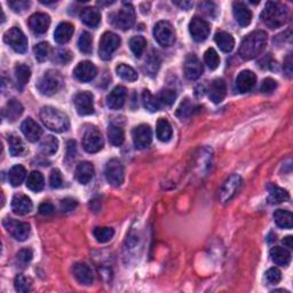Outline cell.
I'll return each mask as SVG.
<instances>
[{"mask_svg": "<svg viewBox=\"0 0 293 293\" xmlns=\"http://www.w3.org/2000/svg\"><path fill=\"white\" fill-rule=\"evenodd\" d=\"M260 19L270 29L281 28L288 21V10L281 3L268 2L261 12Z\"/></svg>", "mask_w": 293, "mask_h": 293, "instance_id": "1", "label": "cell"}, {"mask_svg": "<svg viewBox=\"0 0 293 293\" xmlns=\"http://www.w3.org/2000/svg\"><path fill=\"white\" fill-rule=\"evenodd\" d=\"M267 45V33L262 30H256L249 33L240 47V55L244 60H252L257 57Z\"/></svg>", "mask_w": 293, "mask_h": 293, "instance_id": "2", "label": "cell"}, {"mask_svg": "<svg viewBox=\"0 0 293 293\" xmlns=\"http://www.w3.org/2000/svg\"><path fill=\"white\" fill-rule=\"evenodd\" d=\"M40 120L48 130L56 132V133H63L67 132L70 127L69 117L61 110L53 107H44L40 110Z\"/></svg>", "mask_w": 293, "mask_h": 293, "instance_id": "3", "label": "cell"}, {"mask_svg": "<svg viewBox=\"0 0 293 293\" xmlns=\"http://www.w3.org/2000/svg\"><path fill=\"white\" fill-rule=\"evenodd\" d=\"M63 85V78L58 71L48 70L41 76L37 83V88L40 94L50 96L61 90Z\"/></svg>", "mask_w": 293, "mask_h": 293, "instance_id": "4", "label": "cell"}, {"mask_svg": "<svg viewBox=\"0 0 293 293\" xmlns=\"http://www.w3.org/2000/svg\"><path fill=\"white\" fill-rule=\"evenodd\" d=\"M111 23L121 30H129L135 23V11L131 4H124L117 13L111 15Z\"/></svg>", "mask_w": 293, "mask_h": 293, "instance_id": "5", "label": "cell"}, {"mask_svg": "<svg viewBox=\"0 0 293 293\" xmlns=\"http://www.w3.org/2000/svg\"><path fill=\"white\" fill-rule=\"evenodd\" d=\"M121 38L113 32H105L101 37L99 44V55L102 60L108 61L112 57V54L120 48Z\"/></svg>", "mask_w": 293, "mask_h": 293, "instance_id": "6", "label": "cell"}, {"mask_svg": "<svg viewBox=\"0 0 293 293\" xmlns=\"http://www.w3.org/2000/svg\"><path fill=\"white\" fill-rule=\"evenodd\" d=\"M154 37L160 46L169 47L175 42V30L167 21H159L154 28Z\"/></svg>", "mask_w": 293, "mask_h": 293, "instance_id": "7", "label": "cell"}, {"mask_svg": "<svg viewBox=\"0 0 293 293\" xmlns=\"http://www.w3.org/2000/svg\"><path fill=\"white\" fill-rule=\"evenodd\" d=\"M4 40L7 45L15 50L16 53H25L28 49V39L20 28L14 27L6 31Z\"/></svg>", "mask_w": 293, "mask_h": 293, "instance_id": "8", "label": "cell"}, {"mask_svg": "<svg viewBox=\"0 0 293 293\" xmlns=\"http://www.w3.org/2000/svg\"><path fill=\"white\" fill-rule=\"evenodd\" d=\"M103 138L96 127H90L85 131L83 137V147L85 151H87L88 154H95L103 148Z\"/></svg>", "mask_w": 293, "mask_h": 293, "instance_id": "9", "label": "cell"}, {"mask_svg": "<svg viewBox=\"0 0 293 293\" xmlns=\"http://www.w3.org/2000/svg\"><path fill=\"white\" fill-rule=\"evenodd\" d=\"M242 185H243V180L239 174H232V175L229 177L223 184L221 190H220V202L223 204L230 202L236 196V194L240 192Z\"/></svg>", "mask_w": 293, "mask_h": 293, "instance_id": "10", "label": "cell"}, {"mask_svg": "<svg viewBox=\"0 0 293 293\" xmlns=\"http://www.w3.org/2000/svg\"><path fill=\"white\" fill-rule=\"evenodd\" d=\"M105 179L113 187H120L124 182V166L118 159H110L105 165Z\"/></svg>", "mask_w": 293, "mask_h": 293, "instance_id": "11", "label": "cell"}, {"mask_svg": "<svg viewBox=\"0 0 293 293\" xmlns=\"http://www.w3.org/2000/svg\"><path fill=\"white\" fill-rule=\"evenodd\" d=\"M6 230L14 237L16 241L24 242L30 235V224L27 222H21L15 219L5 218L3 221Z\"/></svg>", "mask_w": 293, "mask_h": 293, "instance_id": "12", "label": "cell"}, {"mask_svg": "<svg viewBox=\"0 0 293 293\" xmlns=\"http://www.w3.org/2000/svg\"><path fill=\"white\" fill-rule=\"evenodd\" d=\"M210 24L206 22L205 20L199 18V16H195L189 23V31L192 35L193 39L197 42H202L207 39L210 35Z\"/></svg>", "mask_w": 293, "mask_h": 293, "instance_id": "13", "label": "cell"}, {"mask_svg": "<svg viewBox=\"0 0 293 293\" xmlns=\"http://www.w3.org/2000/svg\"><path fill=\"white\" fill-rule=\"evenodd\" d=\"M132 138H133L134 146L137 149H144L152 141L151 127L147 124L134 127L133 131H132Z\"/></svg>", "mask_w": 293, "mask_h": 293, "instance_id": "14", "label": "cell"}, {"mask_svg": "<svg viewBox=\"0 0 293 293\" xmlns=\"http://www.w3.org/2000/svg\"><path fill=\"white\" fill-rule=\"evenodd\" d=\"M75 108L80 116H88L94 113V104H93V95L90 92H79L74 99Z\"/></svg>", "mask_w": 293, "mask_h": 293, "instance_id": "15", "label": "cell"}, {"mask_svg": "<svg viewBox=\"0 0 293 293\" xmlns=\"http://www.w3.org/2000/svg\"><path fill=\"white\" fill-rule=\"evenodd\" d=\"M203 66L199 58L195 54H189L184 63L185 76L189 80H196L203 74Z\"/></svg>", "mask_w": 293, "mask_h": 293, "instance_id": "16", "label": "cell"}, {"mask_svg": "<svg viewBox=\"0 0 293 293\" xmlns=\"http://www.w3.org/2000/svg\"><path fill=\"white\" fill-rule=\"evenodd\" d=\"M74 75H75V77L79 80V82L88 83L96 77L97 69L92 62L83 61L75 68Z\"/></svg>", "mask_w": 293, "mask_h": 293, "instance_id": "17", "label": "cell"}, {"mask_svg": "<svg viewBox=\"0 0 293 293\" xmlns=\"http://www.w3.org/2000/svg\"><path fill=\"white\" fill-rule=\"evenodd\" d=\"M50 25V18L46 13H36L29 19V27L36 35H44Z\"/></svg>", "mask_w": 293, "mask_h": 293, "instance_id": "18", "label": "cell"}, {"mask_svg": "<svg viewBox=\"0 0 293 293\" xmlns=\"http://www.w3.org/2000/svg\"><path fill=\"white\" fill-rule=\"evenodd\" d=\"M72 271H74L75 278L83 285H91L93 281H94V274H93L92 268L87 263H75L74 267H72Z\"/></svg>", "mask_w": 293, "mask_h": 293, "instance_id": "19", "label": "cell"}, {"mask_svg": "<svg viewBox=\"0 0 293 293\" xmlns=\"http://www.w3.org/2000/svg\"><path fill=\"white\" fill-rule=\"evenodd\" d=\"M232 13L236 22L241 27H248L252 21V12L242 2H235L232 4Z\"/></svg>", "mask_w": 293, "mask_h": 293, "instance_id": "20", "label": "cell"}, {"mask_svg": "<svg viewBox=\"0 0 293 293\" xmlns=\"http://www.w3.org/2000/svg\"><path fill=\"white\" fill-rule=\"evenodd\" d=\"M257 83V76L251 70H243L236 78V90L240 93L250 92Z\"/></svg>", "mask_w": 293, "mask_h": 293, "instance_id": "21", "label": "cell"}, {"mask_svg": "<svg viewBox=\"0 0 293 293\" xmlns=\"http://www.w3.org/2000/svg\"><path fill=\"white\" fill-rule=\"evenodd\" d=\"M33 204L31 199L23 194L14 195L12 201V210L18 215H27L32 211Z\"/></svg>", "mask_w": 293, "mask_h": 293, "instance_id": "22", "label": "cell"}, {"mask_svg": "<svg viewBox=\"0 0 293 293\" xmlns=\"http://www.w3.org/2000/svg\"><path fill=\"white\" fill-rule=\"evenodd\" d=\"M21 131L30 142H37L41 138L42 129L32 118H27L21 125Z\"/></svg>", "mask_w": 293, "mask_h": 293, "instance_id": "23", "label": "cell"}, {"mask_svg": "<svg viewBox=\"0 0 293 293\" xmlns=\"http://www.w3.org/2000/svg\"><path fill=\"white\" fill-rule=\"evenodd\" d=\"M127 97V90L124 86H116L107 96V105L110 109L118 110L123 108Z\"/></svg>", "mask_w": 293, "mask_h": 293, "instance_id": "24", "label": "cell"}, {"mask_svg": "<svg viewBox=\"0 0 293 293\" xmlns=\"http://www.w3.org/2000/svg\"><path fill=\"white\" fill-rule=\"evenodd\" d=\"M227 94V85L226 82L221 78H216L212 82L210 90H209V97L213 103H220L222 102Z\"/></svg>", "mask_w": 293, "mask_h": 293, "instance_id": "25", "label": "cell"}, {"mask_svg": "<svg viewBox=\"0 0 293 293\" xmlns=\"http://www.w3.org/2000/svg\"><path fill=\"white\" fill-rule=\"evenodd\" d=\"M75 27L69 22H61L54 31V39L57 44H67L74 36Z\"/></svg>", "mask_w": 293, "mask_h": 293, "instance_id": "26", "label": "cell"}, {"mask_svg": "<svg viewBox=\"0 0 293 293\" xmlns=\"http://www.w3.org/2000/svg\"><path fill=\"white\" fill-rule=\"evenodd\" d=\"M75 174L79 184L87 185L94 177V166L90 162H82L76 167Z\"/></svg>", "mask_w": 293, "mask_h": 293, "instance_id": "27", "label": "cell"}, {"mask_svg": "<svg viewBox=\"0 0 293 293\" xmlns=\"http://www.w3.org/2000/svg\"><path fill=\"white\" fill-rule=\"evenodd\" d=\"M80 20L88 27L96 28L101 22V13L94 7L83 8V11L80 12Z\"/></svg>", "mask_w": 293, "mask_h": 293, "instance_id": "28", "label": "cell"}, {"mask_svg": "<svg viewBox=\"0 0 293 293\" xmlns=\"http://www.w3.org/2000/svg\"><path fill=\"white\" fill-rule=\"evenodd\" d=\"M214 40L216 42V45L219 46V48L224 53L231 52L235 47V39L233 37L226 31H218L214 36Z\"/></svg>", "mask_w": 293, "mask_h": 293, "instance_id": "29", "label": "cell"}, {"mask_svg": "<svg viewBox=\"0 0 293 293\" xmlns=\"http://www.w3.org/2000/svg\"><path fill=\"white\" fill-rule=\"evenodd\" d=\"M268 193H269L268 202L270 204H279L290 199V195H288L286 190L275 184L268 185Z\"/></svg>", "mask_w": 293, "mask_h": 293, "instance_id": "30", "label": "cell"}, {"mask_svg": "<svg viewBox=\"0 0 293 293\" xmlns=\"http://www.w3.org/2000/svg\"><path fill=\"white\" fill-rule=\"evenodd\" d=\"M23 105L20 103L18 100L13 99L6 104L5 109H4V116L7 121L15 122L21 117V114L23 113Z\"/></svg>", "mask_w": 293, "mask_h": 293, "instance_id": "31", "label": "cell"}, {"mask_svg": "<svg viewBox=\"0 0 293 293\" xmlns=\"http://www.w3.org/2000/svg\"><path fill=\"white\" fill-rule=\"evenodd\" d=\"M156 133L159 141L168 142L169 140H171L173 131L172 126L167 120H165V118H159L156 125Z\"/></svg>", "mask_w": 293, "mask_h": 293, "instance_id": "32", "label": "cell"}, {"mask_svg": "<svg viewBox=\"0 0 293 293\" xmlns=\"http://www.w3.org/2000/svg\"><path fill=\"white\" fill-rule=\"evenodd\" d=\"M270 257L277 266H287L291 260V253L281 246H275L270 250Z\"/></svg>", "mask_w": 293, "mask_h": 293, "instance_id": "33", "label": "cell"}, {"mask_svg": "<svg viewBox=\"0 0 293 293\" xmlns=\"http://www.w3.org/2000/svg\"><path fill=\"white\" fill-rule=\"evenodd\" d=\"M160 63H162V60H160L159 54L155 52V50H151L149 55H148V57L146 58V62H144L143 70L146 71L147 75L155 76L157 75V71L159 69Z\"/></svg>", "mask_w": 293, "mask_h": 293, "instance_id": "34", "label": "cell"}, {"mask_svg": "<svg viewBox=\"0 0 293 293\" xmlns=\"http://www.w3.org/2000/svg\"><path fill=\"white\" fill-rule=\"evenodd\" d=\"M31 77V70L28 66L20 63L15 67V80L20 90H23Z\"/></svg>", "mask_w": 293, "mask_h": 293, "instance_id": "35", "label": "cell"}, {"mask_svg": "<svg viewBox=\"0 0 293 293\" xmlns=\"http://www.w3.org/2000/svg\"><path fill=\"white\" fill-rule=\"evenodd\" d=\"M274 220L279 228L291 229L293 226V216L290 211L276 210L274 212Z\"/></svg>", "mask_w": 293, "mask_h": 293, "instance_id": "36", "label": "cell"}, {"mask_svg": "<svg viewBox=\"0 0 293 293\" xmlns=\"http://www.w3.org/2000/svg\"><path fill=\"white\" fill-rule=\"evenodd\" d=\"M8 144H10V152L12 156L19 157L24 155L27 152V148L22 141V139L15 134L8 135Z\"/></svg>", "mask_w": 293, "mask_h": 293, "instance_id": "37", "label": "cell"}, {"mask_svg": "<svg viewBox=\"0 0 293 293\" xmlns=\"http://www.w3.org/2000/svg\"><path fill=\"white\" fill-rule=\"evenodd\" d=\"M25 177H27V169L22 165H14L10 169V174H8V180L13 187H19L24 181Z\"/></svg>", "mask_w": 293, "mask_h": 293, "instance_id": "38", "label": "cell"}, {"mask_svg": "<svg viewBox=\"0 0 293 293\" xmlns=\"http://www.w3.org/2000/svg\"><path fill=\"white\" fill-rule=\"evenodd\" d=\"M45 186V180L42 174L38 171H33L29 174L28 179H27V187L31 192L39 193L42 190Z\"/></svg>", "mask_w": 293, "mask_h": 293, "instance_id": "39", "label": "cell"}, {"mask_svg": "<svg viewBox=\"0 0 293 293\" xmlns=\"http://www.w3.org/2000/svg\"><path fill=\"white\" fill-rule=\"evenodd\" d=\"M108 139L109 142L114 147H120L124 143L125 140V134L123 129H121L120 126L116 125H110L108 129Z\"/></svg>", "mask_w": 293, "mask_h": 293, "instance_id": "40", "label": "cell"}, {"mask_svg": "<svg viewBox=\"0 0 293 293\" xmlns=\"http://www.w3.org/2000/svg\"><path fill=\"white\" fill-rule=\"evenodd\" d=\"M197 107L195 105L190 99L188 97H186V99L181 102L179 107L177 109V116L180 118V120H186V118H188L192 116V114L196 111Z\"/></svg>", "mask_w": 293, "mask_h": 293, "instance_id": "41", "label": "cell"}, {"mask_svg": "<svg viewBox=\"0 0 293 293\" xmlns=\"http://www.w3.org/2000/svg\"><path fill=\"white\" fill-rule=\"evenodd\" d=\"M142 103L143 107L150 112H157L160 109V107H162L158 99L152 95L148 90H144L142 92Z\"/></svg>", "mask_w": 293, "mask_h": 293, "instance_id": "42", "label": "cell"}, {"mask_svg": "<svg viewBox=\"0 0 293 293\" xmlns=\"http://www.w3.org/2000/svg\"><path fill=\"white\" fill-rule=\"evenodd\" d=\"M58 149V141L53 135H47L42 139L40 143V150L44 155H54Z\"/></svg>", "mask_w": 293, "mask_h": 293, "instance_id": "43", "label": "cell"}, {"mask_svg": "<svg viewBox=\"0 0 293 293\" xmlns=\"http://www.w3.org/2000/svg\"><path fill=\"white\" fill-rule=\"evenodd\" d=\"M116 72L122 79L126 80V82H135L138 79L137 71L132 67L125 65V63H121L120 66H117Z\"/></svg>", "mask_w": 293, "mask_h": 293, "instance_id": "44", "label": "cell"}, {"mask_svg": "<svg viewBox=\"0 0 293 293\" xmlns=\"http://www.w3.org/2000/svg\"><path fill=\"white\" fill-rule=\"evenodd\" d=\"M146 46H147V41L141 36L132 37L130 39V48L137 57H141L144 49H146Z\"/></svg>", "mask_w": 293, "mask_h": 293, "instance_id": "45", "label": "cell"}, {"mask_svg": "<svg viewBox=\"0 0 293 293\" xmlns=\"http://www.w3.org/2000/svg\"><path fill=\"white\" fill-rule=\"evenodd\" d=\"M93 235L99 243H107L113 237L114 230L110 227H96L93 230Z\"/></svg>", "mask_w": 293, "mask_h": 293, "instance_id": "46", "label": "cell"}, {"mask_svg": "<svg viewBox=\"0 0 293 293\" xmlns=\"http://www.w3.org/2000/svg\"><path fill=\"white\" fill-rule=\"evenodd\" d=\"M158 99L160 105H164V107H171V105L174 103V101L177 99V92L172 90V88H164L159 92Z\"/></svg>", "mask_w": 293, "mask_h": 293, "instance_id": "47", "label": "cell"}, {"mask_svg": "<svg viewBox=\"0 0 293 293\" xmlns=\"http://www.w3.org/2000/svg\"><path fill=\"white\" fill-rule=\"evenodd\" d=\"M33 52H35V56L37 58V61L39 62H44L46 60H48L50 52V46L48 42H39V44L36 45V47L33 48Z\"/></svg>", "mask_w": 293, "mask_h": 293, "instance_id": "48", "label": "cell"}, {"mask_svg": "<svg viewBox=\"0 0 293 293\" xmlns=\"http://www.w3.org/2000/svg\"><path fill=\"white\" fill-rule=\"evenodd\" d=\"M79 50L84 54H91L93 50V38L88 32H83L78 39Z\"/></svg>", "mask_w": 293, "mask_h": 293, "instance_id": "49", "label": "cell"}, {"mask_svg": "<svg viewBox=\"0 0 293 293\" xmlns=\"http://www.w3.org/2000/svg\"><path fill=\"white\" fill-rule=\"evenodd\" d=\"M204 61H205L207 67H209L211 70H215L220 65L219 54L216 53V50L214 48H209L205 52V54H204Z\"/></svg>", "mask_w": 293, "mask_h": 293, "instance_id": "50", "label": "cell"}, {"mask_svg": "<svg viewBox=\"0 0 293 293\" xmlns=\"http://www.w3.org/2000/svg\"><path fill=\"white\" fill-rule=\"evenodd\" d=\"M15 290L21 293H27L31 291V281L23 275H18L14 281Z\"/></svg>", "mask_w": 293, "mask_h": 293, "instance_id": "51", "label": "cell"}, {"mask_svg": "<svg viewBox=\"0 0 293 293\" xmlns=\"http://www.w3.org/2000/svg\"><path fill=\"white\" fill-rule=\"evenodd\" d=\"M32 257L33 253L30 249H23L16 254V261H18V263H20L21 266L24 267L32 260Z\"/></svg>", "mask_w": 293, "mask_h": 293, "instance_id": "52", "label": "cell"}, {"mask_svg": "<svg viewBox=\"0 0 293 293\" xmlns=\"http://www.w3.org/2000/svg\"><path fill=\"white\" fill-rule=\"evenodd\" d=\"M78 205V202L74 198H65L62 199L60 203V209L63 213H69V212L74 211Z\"/></svg>", "mask_w": 293, "mask_h": 293, "instance_id": "53", "label": "cell"}, {"mask_svg": "<svg viewBox=\"0 0 293 293\" xmlns=\"http://www.w3.org/2000/svg\"><path fill=\"white\" fill-rule=\"evenodd\" d=\"M72 58V54L69 49L67 48H61L56 50V53H55V60H56L58 63H61V65H66V63L70 62Z\"/></svg>", "mask_w": 293, "mask_h": 293, "instance_id": "54", "label": "cell"}, {"mask_svg": "<svg viewBox=\"0 0 293 293\" xmlns=\"http://www.w3.org/2000/svg\"><path fill=\"white\" fill-rule=\"evenodd\" d=\"M266 278L269 284H278L282 279V273L277 268H270L267 270Z\"/></svg>", "mask_w": 293, "mask_h": 293, "instance_id": "55", "label": "cell"}, {"mask_svg": "<svg viewBox=\"0 0 293 293\" xmlns=\"http://www.w3.org/2000/svg\"><path fill=\"white\" fill-rule=\"evenodd\" d=\"M62 184H63V180H62L61 172L58 171V169H53L49 177L50 187L54 189H57V188H60V187H62Z\"/></svg>", "mask_w": 293, "mask_h": 293, "instance_id": "56", "label": "cell"}, {"mask_svg": "<svg viewBox=\"0 0 293 293\" xmlns=\"http://www.w3.org/2000/svg\"><path fill=\"white\" fill-rule=\"evenodd\" d=\"M276 87H277V82L276 80L273 78H266L261 84L260 91L265 93V94H270V93H273L276 90Z\"/></svg>", "mask_w": 293, "mask_h": 293, "instance_id": "57", "label": "cell"}, {"mask_svg": "<svg viewBox=\"0 0 293 293\" xmlns=\"http://www.w3.org/2000/svg\"><path fill=\"white\" fill-rule=\"evenodd\" d=\"M8 6H10L13 11L16 13H22L25 10H28L30 6V2H24V0H19V2H8Z\"/></svg>", "mask_w": 293, "mask_h": 293, "instance_id": "58", "label": "cell"}, {"mask_svg": "<svg viewBox=\"0 0 293 293\" xmlns=\"http://www.w3.org/2000/svg\"><path fill=\"white\" fill-rule=\"evenodd\" d=\"M55 212V207L52 203L49 202H44L39 205V213L44 216H49L52 215Z\"/></svg>", "mask_w": 293, "mask_h": 293, "instance_id": "59", "label": "cell"}, {"mask_svg": "<svg viewBox=\"0 0 293 293\" xmlns=\"http://www.w3.org/2000/svg\"><path fill=\"white\" fill-rule=\"evenodd\" d=\"M76 151H77V149H76V142L75 141L68 142V154H67L68 159L75 158Z\"/></svg>", "mask_w": 293, "mask_h": 293, "instance_id": "60", "label": "cell"}, {"mask_svg": "<svg viewBox=\"0 0 293 293\" xmlns=\"http://www.w3.org/2000/svg\"><path fill=\"white\" fill-rule=\"evenodd\" d=\"M284 70H285L286 75L288 77H291L292 75V56L291 54L287 55V57L285 58V61H284Z\"/></svg>", "mask_w": 293, "mask_h": 293, "instance_id": "61", "label": "cell"}, {"mask_svg": "<svg viewBox=\"0 0 293 293\" xmlns=\"http://www.w3.org/2000/svg\"><path fill=\"white\" fill-rule=\"evenodd\" d=\"M283 244L285 245L286 248L291 249V248H292V237H291V236H287V237H285V239L283 240Z\"/></svg>", "mask_w": 293, "mask_h": 293, "instance_id": "62", "label": "cell"}, {"mask_svg": "<svg viewBox=\"0 0 293 293\" xmlns=\"http://www.w3.org/2000/svg\"><path fill=\"white\" fill-rule=\"evenodd\" d=\"M175 5H179L181 8H184V10H188L189 7H192L193 6V3H187V2H184V3H174Z\"/></svg>", "mask_w": 293, "mask_h": 293, "instance_id": "63", "label": "cell"}]
</instances>
